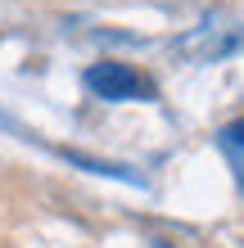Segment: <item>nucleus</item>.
Listing matches in <instances>:
<instances>
[{
    "mask_svg": "<svg viewBox=\"0 0 244 248\" xmlns=\"http://www.w3.org/2000/svg\"><path fill=\"white\" fill-rule=\"evenodd\" d=\"M217 144H222V158L231 163L235 181H240V189H244V118H240V122H226V126L217 131Z\"/></svg>",
    "mask_w": 244,
    "mask_h": 248,
    "instance_id": "obj_3",
    "label": "nucleus"
},
{
    "mask_svg": "<svg viewBox=\"0 0 244 248\" xmlns=\"http://www.w3.org/2000/svg\"><path fill=\"white\" fill-rule=\"evenodd\" d=\"M177 50H181L190 63H217V59H226V54L244 50V23H231V18H204L190 36L177 41Z\"/></svg>",
    "mask_w": 244,
    "mask_h": 248,
    "instance_id": "obj_2",
    "label": "nucleus"
},
{
    "mask_svg": "<svg viewBox=\"0 0 244 248\" xmlns=\"http://www.w3.org/2000/svg\"><path fill=\"white\" fill-rule=\"evenodd\" d=\"M159 248H167V244H159Z\"/></svg>",
    "mask_w": 244,
    "mask_h": 248,
    "instance_id": "obj_4",
    "label": "nucleus"
},
{
    "mask_svg": "<svg viewBox=\"0 0 244 248\" xmlns=\"http://www.w3.org/2000/svg\"><path fill=\"white\" fill-rule=\"evenodd\" d=\"M81 86L91 91L95 99L104 104H127V99H154V86L149 77H140L131 63H118V59H99L81 72Z\"/></svg>",
    "mask_w": 244,
    "mask_h": 248,
    "instance_id": "obj_1",
    "label": "nucleus"
}]
</instances>
